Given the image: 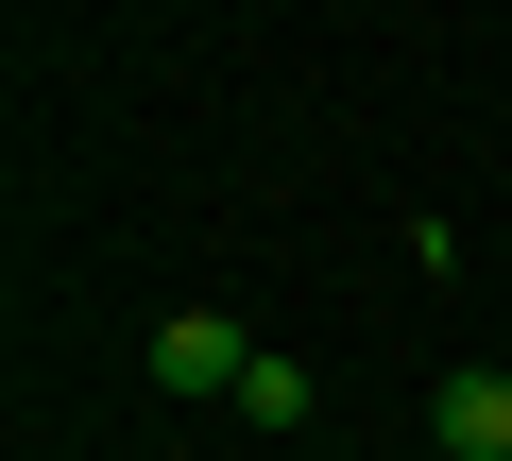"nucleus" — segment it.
I'll use <instances>...</instances> for the list:
<instances>
[{"instance_id":"1","label":"nucleus","mask_w":512,"mask_h":461,"mask_svg":"<svg viewBox=\"0 0 512 461\" xmlns=\"http://www.w3.org/2000/svg\"><path fill=\"white\" fill-rule=\"evenodd\" d=\"M154 376H171V393H239V376H256V342H239L222 308H171V325H154Z\"/></svg>"},{"instance_id":"2","label":"nucleus","mask_w":512,"mask_h":461,"mask_svg":"<svg viewBox=\"0 0 512 461\" xmlns=\"http://www.w3.org/2000/svg\"><path fill=\"white\" fill-rule=\"evenodd\" d=\"M444 461H512V376H444Z\"/></svg>"}]
</instances>
